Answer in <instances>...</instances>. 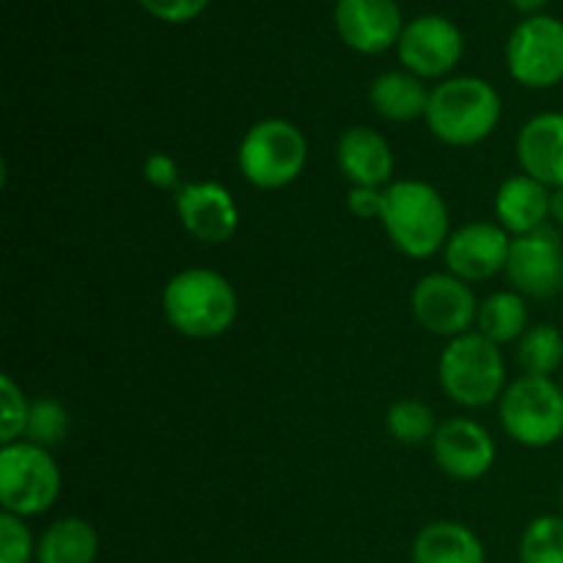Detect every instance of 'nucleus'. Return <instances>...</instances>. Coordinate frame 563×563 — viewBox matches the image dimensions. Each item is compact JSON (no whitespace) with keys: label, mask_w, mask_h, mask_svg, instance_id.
<instances>
[{"label":"nucleus","mask_w":563,"mask_h":563,"mask_svg":"<svg viewBox=\"0 0 563 563\" xmlns=\"http://www.w3.org/2000/svg\"><path fill=\"white\" fill-rule=\"evenodd\" d=\"M36 559V542L25 520L3 511L0 515V563H31Z\"/></svg>","instance_id":"cd10ccee"},{"label":"nucleus","mask_w":563,"mask_h":563,"mask_svg":"<svg viewBox=\"0 0 563 563\" xmlns=\"http://www.w3.org/2000/svg\"><path fill=\"white\" fill-rule=\"evenodd\" d=\"M509 3L515 5L517 11H522V14L533 16V14H539V11H542L550 0H509Z\"/></svg>","instance_id":"473e14b6"},{"label":"nucleus","mask_w":563,"mask_h":563,"mask_svg":"<svg viewBox=\"0 0 563 563\" xmlns=\"http://www.w3.org/2000/svg\"><path fill=\"white\" fill-rule=\"evenodd\" d=\"M517 163L550 190L563 187V113H539L517 135Z\"/></svg>","instance_id":"dca6fc26"},{"label":"nucleus","mask_w":563,"mask_h":563,"mask_svg":"<svg viewBox=\"0 0 563 563\" xmlns=\"http://www.w3.org/2000/svg\"><path fill=\"white\" fill-rule=\"evenodd\" d=\"M476 328L493 344L520 341L528 330V302L520 291H495L478 306Z\"/></svg>","instance_id":"4be33fe9"},{"label":"nucleus","mask_w":563,"mask_h":563,"mask_svg":"<svg viewBox=\"0 0 563 563\" xmlns=\"http://www.w3.org/2000/svg\"><path fill=\"white\" fill-rule=\"evenodd\" d=\"M550 220L563 229V187L550 192Z\"/></svg>","instance_id":"2f4dec72"},{"label":"nucleus","mask_w":563,"mask_h":563,"mask_svg":"<svg viewBox=\"0 0 563 563\" xmlns=\"http://www.w3.org/2000/svg\"><path fill=\"white\" fill-rule=\"evenodd\" d=\"M561 388H563V374H561Z\"/></svg>","instance_id":"f704fd0d"},{"label":"nucleus","mask_w":563,"mask_h":563,"mask_svg":"<svg viewBox=\"0 0 563 563\" xmlns=\"http://www.w3.org/2000/svg\"><path fill=\"white\" fill-rule=\"evenodd\" d=\"M137 3L154 20L168 22V25H181V22L201 16L212 0H137Z\"/></svg>","instance_id":"c85d7f7f"},{"label":"nucleus","mask_w":563,"mask_h":563,"mask_svg":"<svg viewBox=\"0 0 563 563\" xmlns=\"http://www.w3.org/2000/svg\"><path fill=\"white\" fill-rule=\"evenodd\" d=\"M517 363L528 377H553L563 366V333L553 324H533L517 341Z\"/></svg>","instance_id":"5701e85b"},{"label":"nucleus","mask_w":563,"mask_h":563,"mask_svg":"<svg viewBox=\"0 0 563 563\" xmlns=\"http://www.w3.org/2000/svg\"><path fill=\"white\" fill-rule=\"evenodd\" d=\"M60 495V471L47 449L36 443H11L0 449V504L16 517H38Z\"/></svg>","instance_id":"423d86ee"},{"label":"nucleus","mask_w":563,"mask_h":563,"mask_svg":"<svg viewBox=\"0 0 563 563\" xmlns=\"http://www.w3.org/2000/svg\"><path fill=\"white\" fill-rule=\"evenodd\" d=\"M346 207L361 220L379 218V212H383V190H374V187H352L350 196H346Z\"/></svg>","instance_id":"7c9ffc66"},{"label":"nucleus","mask_w":563,"mask_h":563,"mask_svg":"<svg viewBox=\"0 0 563 563\" xmlns=\"http://www.w3.org/2000/svg\"><path fill=\"white\" fill-rule=\"evenodd\" d=\"M561 511H563V487H561Z\"/></svg>","instance_id":"72a5a7b5"},{"label":"nucleus","mask_w":563,"mask_h":563,"mask_svg":"<svg viewBox=\"0 0 563 563\" xmlns=\"http://www.w3.org/2000/svg\"><path fill=\"white\" fill-rule=\"evenodd\" d=\"M495 440L473 418H449L432 438V456L445 476L456 482H476L495 465Z\"/></svg>","instance_id":"4468645a"},{"label":"nucleus","mask_w":563,"mask_h":563,"mask_svg":"<svg viewBox=\"0 0 563 563\" xmlns=\"http://www.w3.org/2000/svg\"><path fill=\"white\" fill-rule=\"evenodd\" d=\"M69 432V412L55 399L31 401V418H27L25 438L27 443H36L42 449H53Z\"/></svg>","instance_id":"a878e982"},{"label":"nucleus","mask_w":563,"mask_h":563,"mask_svg":"<svg viewBox=\"0 0 563 563\" xmlns=\"http://www.w3.org/2000/svg\"><path fill=\"white\" fill-rule=\"evenodd\" d=\"M335 31L355 53H385L405 31L399 0H335Z\"/></svg>","instance_id":"2eb2a0df"},{"label":"nucleus","mask_w":563,"mask_h":563,"mask_svg":"<svg viewBox=\"0 0 563 563\" xmlns=\"http://www.w3.org/2000/svg\"><path fill=\"white\" fill-rule=\"evenodd\" d=\"M143 179L157 190H179V163L165 152L148 154L143 163Z\"/></svg>","instance_id":"c756f323"},{"label":"nucleus","mask_w":563,"mask_h":563,"mask_svg":"<svg viewBox=\"0 0 563 563\" xmlns=\"http://www.w3.org/2000/svg\"><path fill=\"white\" fill-rule=\"evenodd\" d=\"M500 423L515 443L548 449L563 438V388L553 377H528L509 385L500 396Z\"/></svg>","instance_id":"0eeeda50"},{"label":"nucleus","mask_w":563,"mask_h":563,"mask_svg":"<svg viewBox=\"0 0 563 563\" xmlns=\"http://www.w3.org/2000/svg\"><path fill=\"white\" fill-rule=\"evenodd\" d=\"M385 427H388L390 438H396L399 443L418 445V443H432L440 423L429 405H423V401L418 399H401L388 407Z\"/></svg>","instance_id":"b1692460"},{"label":"nucleus","mask_w":563,"mask_h":563,"mask_svg":"<svg viewBox=\"0 0 563 563\" xmlns=\"http://www.w3.org/2000/svg\"><path fill=\"white\" fill-rule=\"evenodd\" d=\"M396 49L407 71L421 80H434L456 69L465 53V36L449 16L423 14L407 22Z\"/></svg>","instance_id":"9b49d317"},{"label":"nucleus","mask_w":563,"mask_h":563,"mask_svg":"<svg viewBox=\"0 0 563 563\" xmlns=\"http://www.w3.org/2000/svg\"><path fill=\"white\" fill-rule=\"evenodd\" d=\"M509 75L526 88H553L563 80V22L533 14L511 31L506 42Z\"/></svg>","instance_id":"6e6552de"},{"label":"nucleus","mask_w":563,"mask_h":563,"mask_svg":"<svg viewBox=\"0 0 563 563\" xmlns=\"http://www.w3.org/2000/svg\"><path fill=\"white\" fill-rule=\"evenodd\" d=\"M390 245L407 258H429L449 242V207L432 185L418 179L394 181L383 190L379 212Z\"/></svg>","instance_id":"f03ea898"},{"label":"nucleus","mask_w":563,"mask_h":563,"mask_svg":"<svg viewBox=\"0 0 563 563\" xmlns=\"http://www.w3.org/2000/svg\"><path fill=\"white\" fill-rule=\"evenodd\" d=\"M163 311L176 333L187 339H218L236 322L240 300L225 275L190 267L165 284Z\"/></svg>","instance_id":"f257e3e1"},{"label":"nucleus","mask_w":563,"mask_h":563,"mask_svg":"<svg viewBox=\"0 0 563 563\" xmlns=\"http://www.w3.org/2000/svg\"><path fill=\"white\" fill-rule=\"evenodd\" d=\"M500 93L482 77H449L432 88L427 108V124L438 141L449 146H476L487 141L498 126Z\"/></svg>","instance_id":"7ed1b4c3"},{"label":"nucleus","mask_w":563,"mask_h":563,"mask_svg":"<svg viewBox=\"0 0 563 563\" xmlns=\"http://www.w3.org/2000/svg\"><path fill=\"white\" fill-rule=\"evenodd\" d=\"M308 141L286 119L256 121L240 143V170L258 190H280L306 170Z\"/></svg>","instance_id":"39448f33"},{"label":"nucleus","mask_w":563,"mask_h":563,"mask_svg":"<svg viewBox=\"0 0 563 563\" xmlns=\"http://www.w3.org/2000/svg\"><path fill=\"white\" fill-rule=\"evenodd\" d=\"M520 563H563V517L542 515L520 537Z\"/></svg>","instance_id":"393cba45"},{"label":"nucleus","mask_w":563,"mask_h":563,"mask_svg":"<svg viewBox=\"0 0 563 563\" xmlns=\"http://www.w3.org/2000/svg\"><path fill=\"white\" fill-rule=\"evenodd\" d=\"M176 214L190 236L203 245H223L240 229V209L220 181H190L174 196Z\"/></svg>","instance_id":"ddd939ff"},{"label":"nucleus","mask_w":563,"mask_h":563,"mask_svg":"<svg viewBox=\"0 0 563 563\" xmlns=\"http://www.w3.org/2000/svg\"><path fill=\"white\" fill-rule=\"evenodd\" d=\"M509 251L511 234L504 225L476 220L449 236L443 256L451 275L462 278L465 284H478V280H489L498 273H506Z\"/></svg>","instance_id":"f8f14e48"},{"label":"nucleus","mask_w":563,"mask_h":563,"mask_svg":"<svg viewBox=\"0 0 563 563\" xmlns=\"http://www.w3.org/2000/svg\"><path fill=\"white\" fill-rule=\"evenodd\" d=\"M429 93L432 91H427L421 77H416L407 69H390L383 71L372 82V88H368V102H372V108L383 119L401 124V121H416L421 115H427Z\"/></svg>","instance_id":"aec40b11"},{"label":"nucleus","mask_w":563,"mask_h":563,"mask_svg":"<svg viewBox=\"0 0 563 563\" xmlns=\"http://www.w3.org/2000/svg\"><path fill=\"white\" fill-rule=\"evenodd\" d=\"M412 563H487V550L467 526L438 520L418 531Z\"/></svg>","instance_id":"6ab92c4d"},{"label":"nucleus","mask_w":563,"mask_h":563,"mask_svg":"<svg viewBox=\"0 0 563 563\" xmlns=\"http://www.w3.org/2000/svg\"><path fill=\"white\" fill-rule=\"evenodd\" d=\"M438 374L445 396L471 410L493 405L506 390L504 352L478 330L445 344Z\"/></svg>","instance_id":"20e7f679"},{"label":"nucleus","mask_w":563,"mask_h":563,"mask_svg":"<svg viewBox=\"0 0 563 563\" xmlns=\"http://www.w3.org/2000/svg\"><path fill=\"white\" fill-rule=\"evenodd\" d=\"M550 187L528 174H515L498 187L495 214L511 236L531 234L550 220Z\"/></svg>","instance_id":"a211bd4d"},{"label":"nucleus","mask_w":563,"mask_h":563,"mask_svg":"<svg viewBox=\"0 0 563 563\" xmlns=\"http://www.w3.org/2000/svg\"><path fill=\"white\" fill-rule=\"evenodd\" d=\"M31 418V401L25 399L20 385L3 374L0 377V443H20Z\"/></svg>","instance_id":"bb28decb"},{"label":"nucleus","mask_w":563,"mask_h":563,"mask_svg":"<svg viewBox=\"0 0 563 563\" xmlns=\"http://www.w3.org/2000/svg\"><path fill=\"white\" fill-rule=\"evenodd\" d=\"M339 168L352 187L379 190L394 176V148L372 126H350L339 137Z\"/></svg>","instance_id":"f3484780"},{"label":"nucleus","mask_w":563,"mask_h":563,"mask_svg":"<svg viewBox=\"0 0 563 563\" xmlns=\"http://www.w3.org/2000/svg\"><path fill=\"white\" fill-rule=\"evenodd\" d=\"M412 317L427 333L460 339L478 319V302L471 286L451 273H432L416 284L410 295Z\"/></svg>","instance_id":"1a4fd4ad"},{"label":"nucleus","mask_w":563,"mask_h":563,"mask_svg":"<svg viewBox=\"0 0 563 563\" xmlns=\"http://www.w3.org/2000/svg\"><path fill=\"white\" fill-rule=\"evenodd\" d=\"M99 555V537L82 517H60L44 528L36 542L38 563H93Z\"/></svg>","instance_id":"412c9836"},{"label":"nucleus","mask_w":563,"mask_h":563,"mask_svg":"<svg viewBox=\"0 0 563 563\" xmlns=\"http://www.w3.org/2000/svg\"><path fill=\"white\" fill-rule=\"evenodd\" d=\"M515 291L533 300H548L563 289V240L555 225H542L531 234L511 236L506 262Z\"/></svg>","instance_id":"9d476101"}]
</instances>
